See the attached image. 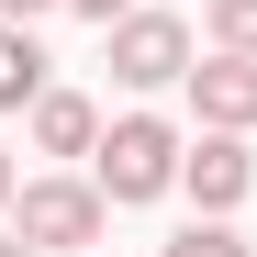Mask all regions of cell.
I'll return each instance as SVG.
<instances>
[{
    "mask_svg": "<svg viewBox=\"0 0 257 257\" xmlns=\"http://www.w3.org/2000/svg\"><path fill=\"white\" fill-rule=\"evenodd\" d=\"M201 34H212V45H235V56H257V0H212Z\"/></svg>",
    "mask_w": 257,
    "mask_h": 257,
    "instance_id": "9",
    "label": "cell"
},
{
    "mask_svg": "<svg viewBox=\"0 0 257 257\" xmlns=\"http://www.w3.org/2000/svg\"><path fill=\"white\" fill-rule=\"evenodd\" d=\"M0 257H45V246H34V235H0Z\"/></svg>",
    "mask_w": 257,
    "mask_h": 257,
    "instance_id": "13",
    "label": "cell"
},
{
    "mask_svg": "<svg viewBox=\"0 0 257 257\" xmlns=\"http://www.w3.org/2000/svg\"><path fill=\"white\" fill-rule=\"evenodd\" d=\"M101 224H112V190L101 179H67V168H56V179H23L12 190V235H34L45 257H90Z\"/></svg>",
    "mask_w": 257,
    "mask_h": 257,
    "instance_id": "2",
    "label": "cell"
},
{
    "mask_svg": "<svg viewBox=\"0 0 257 257\" xmlns=\"http://www.w3.org/2000/svg\"><path fill=\"white\" fill-rule=\"evenodd\" d=\"M90 257H112V246H90Z\"/></svg>",
    "mask_w": 257,
    "mask_h": 257,
    "instance_id": "14",
    "label": "cell"
},
{
    "mask_svg": "<svg viewBox=\"0 0 257 257\" xmlns=\"http://www.w3.org/2000/svg\"><path fill=\"white\" fill-rule=\"evenodd\" d=\"M101 56H112L123 90H179L201 45H190V23H179V12H146V0H135L123 23H101Z\"/></svg>",
    "mask_w": 257,
    "mask_h": 257,
    "instance_id": "3",
    "label": "cell"
},
{
    "mask_svg": "<svg viewBox=\"0 0 257 257\" xmlns=\"http://www.w3.org/2000/svg\"><path fill=\"white\" fill-rule=\"evenodd\" d=\"M179 190H190V212H246V190H257V157H246V135L201 123V135H190V157H179Z\"/></svg>",
    "mask_w": 257,
    "mask_h": 257,
    "instance_id": "4",
    "label": "cell"
},
{
    "mask_svg": "<svg viewBox=\"0 0 257 257\" xmlns=\"http://www.w3.org/2000/svg\"><path fill=\"white\" fill-rule=\"evenodd\" d=\"M179 157H190V135H179L168 112H123V123H101L90 179H101L112 201H168V190H179Z\"/></svg>",
    "mask_w": 257,
    "mask_h": 257,
    "instance_id": "1",
    "label": "cell"
},
{
    "mask_svg": "<svg viewBox=\"0 0 257 257\" xmlns=\"http://www.w3.org/2000/svg\"><path fill=\"white\" fill-rule=\"evenodd\" d=\"M67 12H78V23H123L135 0H67Z\"/></svg>",
    "mask_w": 257,
    "mask_h": 257,
    "instance_id": "10",
    "label": "cell"
},
{
    "mask_svg": "<svg viewBox=\"0 0 257 257\" xmlns=\"http://www.w3.org/2000/svg\"><path fill=\"white\" fill-rule=\"evenodd\" d=\"M157 257H257V246L235 235V212H190V224H179V235H168Z\"/></svg>",
    "mask_w": 257,
    "mask_h": 257,
    "instance_id": "8",
    "label": "cell"
},
{
    "mask_svg": "<svg viewBox=\"0 0 257 257\" xmlns=\"http://www.w3.org/2000/svg\"><path fill=\"white\" fill-rule=\"evenodd\" d=\"M34 90H45V45H34V23L0 12V112H34Z\"/></svg>",
    "mask_w": 257,
    "mask_h": 257,
    "instance_id": "7",
    "label": "cell"
},
{
    "mask_svg": "<svg viewBox=\"0 0 257 257\" xmlns=\"http://www.w3.org/2000/svg\"><path fill=\"white\" fill-rule=\"evenodd\" d=\"M190 112L201 123H224V135H257V56H235V45H212V56H190Z\"/></svg>",
    "mask_w": 257,
    "mask_h": 257,
    "instance_id": "5",
    "label": "cell"
},
{
    "mask_svg": "<svg viewBox=\"0 0 257 257\" xmlns=\"http://www.w3.org/2000/svg\"><path fill=\"white\" fill-rule=\"evenodd\" d=\"M12 190H23V168H12V146H0V212H12Z\"/></svg>",
    "mask_w": 257,
    "mask_h": 257,
    "instance_id": "12",
    "label": "cell"
},
{
    "mask_svg": "<svg viewBox=\"0 0 257 257\" xmlns=\"http://www.w3.org/2000/svg\"><path fill=\"white\" fill-rule=\"evenodd\" d=\"M23 123H34V146H45V157H90V146H101V101H90V90H56V78L34 90Z\"/></svg>",
    "mask_w": 257,
    "mask_h": 257,
    "instance_id": "6",
    "label": "cell"
},
{
    "mask_svg": "<svg viewBox=\"0 0 257 257\" xmlns=\"http://www.w3.org/2000/svg\"><path fill=\"white\" fill-rule=\"evenodd\" d=\"M0 12H12V23H45V12H67V0H0Z\"/></svg>",
    "mask_w": 257,
    "mask_h": 257,
    "instance_id": "11",
    "label": "cell"
}]
</instances>
